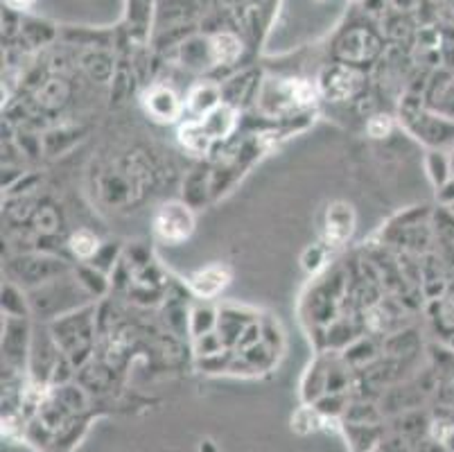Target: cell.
Listing matches in <instances>:
<instances>
[{
	"instance_id": "cell-1",
	"label": "cell",
	"mask_w": 454,
	"mask_h": 452,
	"mask_svg": "<svg viewBox=\"0 0 454 452\" xmlns=\"http://www.w3.org/2000/svg\"><path fill=\"white\" fill-rule=\"evenodd\" d=\"M154 228L158 238L167 240V243H179L193 231V215L181 204H165L154 219Z\"/></svg>"
},
{
	"instance_id": "cell-2",
	"label": "cell",
	"mask_w": 454,
	"mask_h": 452,
	"mask_svg": "<svg viewBox=\"0 0 454 452\" xmlns=\"http://www.w3.org/2000/svg\"><path fill=\"white\" fill-rule=\"evenodd\" d=\"M351 228H353L351 208L344 204H335L328 210V224H325V238H328V243H332V245L344 243V240L351 235Z\"/></svg>"
},
{
	"instance_id": "cell-3",
	"label": "cell",
	"mask_w": 454,
	"mask_h": 452,
	"mask_svg": "<svg viewBox=\"0 0 454 452\" xmlns=\"http://www.w3.org/2000/svg\"><path fill=\"white\" fill-rule=\"evenodd\" d=\"M228 283V271L221 269V267H208L204 271H199V274L193 276L190 280V285L197 294H202V297H213L217 294L221 288H226Z\"/></svg>"
},
{
	"instance_id": "cell-4",
	"label": "cell",
	"mask_w": 454,
	"mask_h": 452,
	"mask_svg": "<svg viewBox=\"0 0 454 452\" xmlns=\"http://www.w3.org/2000/svg\"><path fill=\"white\" fill-rule=\"evenodd\" d=\"M147 109H150L152 115H156L158 120H172L179 113V102H176L172 91L158 89L147 98Z\"/></svg>"
},
{
	"instance_id": "cell-5",
	"label": "cell",
	"mask_w": 454,
	"mask_h": 452,
	"mask_svg": "<svg viewBox=\"0 0 454 452\" xmlns=\"http://www.w3.org/2000/svg\"><path fill=\"white\" fill-rule=\"evenodd\" d=\"M353 72H348L344 68H337L330 72V77L323 82V91H325V96H330L335 100H339V98H346L348 93L353 91Z\"/></svg>"
},
{
	"instance_id": "cell-6",
	"label": "cell",
	"mask_w": 454,
	"mask_h": 452,
	"mask_svg": "<svg viewBox=\"0 0 454 452\" xmlns=\"http://www.w3.org/2000/svg\"><path fill=\"white\" fill-rule=\"evenodd\" d=\"M204 127V131L210 136V141L217 136H224L231 127H233V111L231 109H217L215 113H210L206 122H199Z\"/></svg>"
},
{
	"instance_id": "cell-7",
	"label": "cell",
	"mask_w": 454,
	"mask_h": 452,
	"mask_svg": "<svg viewBox=\"0 0 454 452\" xmlns=\"http://www.w3.org/2000/svg\"><path fill=\"white\" fill-rule=\"evenodd\" d=\"M181 141H183V145L190 147V150L204 152V150H208V145H210V136L204 131V127L199 122H190L181 129Z\"/></svg>"
},
{
	"instance_id": "cell-8",
	"label": "cell",
	"mask_w": 454,
	"mask_h": 452,
	"mask_svg": "<svg viewBox=\"0 0 454 452\" xmlns=\"http://www.w3.org/2000/svg\"><path fill=\"white\" fill-rule=\"evenodd\" d=\"M213 55L217 61H233L240 55V44L235 37L231 34H219L213 41Z\"/></svg>"
},
{
	"instance_id": "cell-9",
	"label": "cell",
	"mask_w": 454,
	"mask_h": 452,
	"mask_svg": "<svg viewBox=\"0 0 454 452\" xmlns=\"http://www.w3.org/2000/svg\"><path fill=\"white\" fill-rule=\"evenodd\" d=\"M95 247H98V240H95V235H91L89 231H79L77 235H72V249H75V254L77 256H91Z\"/></svg>"
},
{
	"instance_id": "cell-10",
	"label": "cell",
	"mask_w": 454,
	"mask_h": 452,
	"mask_svg": "<svg viewBox=\"0 0 454 452\" xmlns=\"http://www.w3.org/2000/svg\"><path fill=\"white\" fill-rule=\"evenodd\" d=\"M292 96L297 98L299 102H312L314 100V91L310 84H305V82H294L292 84Z\"/></svg>"
},
{
	"instance_id": "cell-11",
	"label": "cell",
	"mask_w": 454,
	"mask_h": 452,
	"mask_svg": "<svg viewBox=\"0 0 454 452\" xmlns=\"http://www.w3.org/2000/svg\"><path fill=\"white\" fill-rule=\"evenodd\" d=\"M368 131H371L373 136H384V131H389V120L382 118V115H377V118L368 124Z\"/></svg>"
},
{
	"instance_id": "cell-12",
	"label": "cell",
	"mask_w": 454,
	"mask_h": 452,
	"mask_svg": "<svg viewBox=\"0 0 454 452\" xmlns=\"http://www.w3.org/2000/svg\"><path fill=\"white\" fill-rule=\"evenodd\" d=\"M7 3L12 5V7H27L32 0H7Z\"/></svg>"
}]
</instances>
